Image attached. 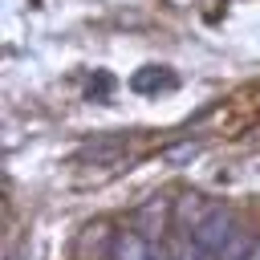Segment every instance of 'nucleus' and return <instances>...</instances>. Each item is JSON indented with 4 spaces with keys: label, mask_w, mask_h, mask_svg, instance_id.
I'll return each mask as SVG.
<instances>
[{
    "label": "nucleus",
    "mask_w": 260,
    "mask_h": 260,
    "mask_svg": "<svg viewBox=\"0 0 260 260\" xmlns=\"http://www.w3.org/2000/svg\"><path fill=\"white\" fill-rule=\"evenodd\" d=\"M236 232H240L236 215H232L228 207H219V203H215V207H211V211H207V215L199 219V228L191 232V244H199L203 252L219 256V252H223V244H228V240H232Z\"/></svg>",
    "instance_id": "f257e3e1"
},
{
    "label": "nucleus",
    "mask_w": 260,
    "mask_h": 260,
    "mask_svg": "<svg viewBox=\"0 0 260 260\" xmlns=\"http://www.w3.org/2000/svg\"><path fill=\"white\" fill-rule=\"evenodd\" d=\"M114 240H118V232H110L106 223H89L77 236V260H110L114 256Z\"/></svg>",
    "instance_id": "f03ea898"
},
{
    "label": "nucleus",
    "mask_w": 260,
    "mask_h": 260,
    "mask_svg": "<svg viewBox=\"0 0 260 260\" xmlns=\"http://www.w3.org/2000/svg\"><path fill=\"white\" fill-rule=\"evenodd\" d=\"M110 260H154V240L142 236L138 228L118 232V240H114V256H110Z\"/></svg>",
    "instance_id": "7ed1b4c3"
},
{
    "label": "nucleus",
    "mask_w": 260,
    "mask_h": 260,
    "mask_svg": "<svg viewBox=\"0 0 260 260\" xmlns=\"http://www.w3.org/2000/svg\"><path fill=\"white\" fill-rule=\"evenodd\" d=\"M175 85H179L175 73L162 69V65H146V69H138V73L130 77V89H134V93H162V89H175Z\"/></svg>",
    "instance_id": "20e7f679"
},
{
    "label": "nucleus",
    "mask_w": 260,
    "mask_h": 260,
    "mask_svg": "<svg viewBox=\"0 0 260 260\" xmlns=\"http://www.w3.org/2000/svg\"><path fill=\"white\" fill-rule=\"evenodd\" d=\"M211 207H215V203H207L203 195H183V199H175V223H179L183 232H195L199 219H203Z\"/></svg>",
    "instance_id": "39448f33"
},
{
    "label": "nucleus",
    "mask_w": 260,
    "mask_h": 260,
    "mask_svg": "<svg viewBox=\"0 0 260 260\" xmlns=\"http://www.w3.org/2000/svg\"><path fill=\"white\" fill-rule=\"evenodd\" d=\"M162 223H167V203H162V199H150L146 207L134 211V228H138L142 236H150V240L162 236Z\"/></svg>",
    "instance_id": "423d86ee"
},
{
    "label": "nucleus",
    "mask_w": 260,
    "mask_h": 260,
    "mask_svg": "<svg viewBox=\"0 0 260 260\" xmlns=\"http://www.w3.org/2000/svg\"><path fill=\"white\" fill-rule=\"evenodd\" d=\"M130 146V138H102V142H89V146H81V154L77 158H118L122 150Z\"/></svg>",
    "instance_id": "0eeeda50"
},
{
    "label": "nucleus",
    "mask_w": 260,
    "mask_h": 260,
    "mask_svg": "<svg viewBox=\"0 0 260 260\" xmlns=\"http://www.w3.org/2000/svg\"><path fill=\"white\" fill-rule=\"evenodd\" d=\"M248 256H252V240H248V232L240 228V232L223 244V252H219L215 260H248Z\"/></svg>",
    "instance_id": "6e6552de"
},
{
    "label": "nucleus",
    "mask_w": 260,
    "mask_h": 260,
    "mask_svg": "<svg viewBox=\"0 0 260 260\" xmlns=\"http://www.w3.org/2000/svg\"><path fill=\"white\" fill-rule=\"evenodd\" d=\"M110 89H114V77H110V73H98V77L89 81L85 98H89V102H106V98H110Z\"/></svg>",
    "instance_id": "1a4fd4ad"
},
{
    "label": "nucleus",
    "mask_w": 260,
    "mask_h": 260,
    "mask_svg": "<svg viewBox=\"0 0 260 260\" xmlns=\"http://www.w3.org/2000/svg\"><path fill=\"white\" fill-rule=\"evenodd\" d=\"M175 260H215V256H211V252H203L199 244H191V240H187V244L175 252Z\"/></svg>",
    "instance_id": "9d476101"
},
{
    "label": "nucleus",
    "mask_w": 260,
    "mask_h": 260,
    "mask_svg": "<svg viewBox=\"0 0 260 260\" xmlns=\"http://www.w3.org/2000/svg\"><path fill=\"white\" fill-rule=\"evenodd\" d=\"M248 260H260V240L252 244V256H248Z\"/></svg>",
    "instance_id": "9b49d317"
}]
</instances>
